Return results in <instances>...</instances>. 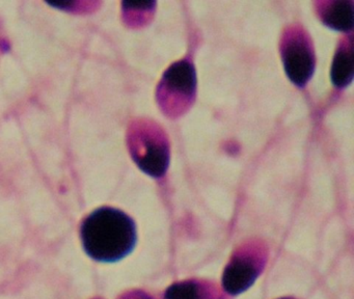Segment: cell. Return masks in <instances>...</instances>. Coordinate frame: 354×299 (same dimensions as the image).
<instances>
[{"label": "cell", "mask_w": 354, "mask_h": 299, "mask_svg": "<svg viewBox=\"0 0 354 299\" xmlns=\"http://www.w3.org/2000/svg\"><path fill=\"white\" fill-rule=\"evenodd\" d=\"M80 238L84 251L92 259L113 263L132 253L138 233L136 222L125 212L102 207L82 221Z\"/></svg>", "instance_id": "6da1fadb"}, {"label": "cell", "mask_w": 354, "mask_h": 299, "mask_svg": "<svg viewBox=\"0 0 354 299\" xmlns=\"http://www.w3.org/2000/svg\"><path fill=\"white\" fill-rule=\"evenodd\" d=\"M267 260L268 251L261 243L250 242L240 246L225 266L223 290L233 296L245 292L264 271Z\"/></svg>", "instance_id": "7a4b0ae2"}, {"label": "cell", "mask_w": 354, "mask_h": 299, "mask_svg": "<svg viewBox=\"0 0 354 299\" xmlns=\"http://www.w3.org/2000/svg\"><path fill=\"white\" fill-rule=\"evenodd\" d=\"M286 72L295 84L304 85L314 72V55L302 35H294L288 39L283 49Z\"/></svg>", "instance_id": "3957f363"}, {"label": "cell", "mask_w": 354, "mask_h": 299, "mask_svg": "<svg viewBox=\"0 0 354 299\" xmlns=\"http://www.w3.org/2000/svg\"><path fill=\"white\" fill-rule=\"evenodd\" d=\"M165 299H225L212 282L187 280L171 284L165 291Z\"/></svg>", "instance_id": "277c9868"}, {"label": "cell", "mask_w": 354, "mask_h": 299, "mask_svg": "<svg viewBox=\"0 0 354 299\" xmlns=\"http://www.w3.org/2000/svg\"><path fill=\"white\" fill-rule=\"evenodd\" d=\"M165 81L169 87L184 95H189L196 87V73L194 66L186 62H178L169 69Z\"/></svg>", "instance_id": "5b68a950"}, {"label": "cell", "mask_w": 354, "mask_h": 299, "mask_svg": "<svg viewBox=\"0 0 354 299\" xmlns=\"http://www.w3.org/2000/svg\"><path fill=\"white\" fill-rule=\"evenodd\" d=\"M325 24L335 30L347 31L353 25V6L351 1H335L329 4L323 16Z\"/></svg>", "instance_id": "8992f818"}, {"label": "cell", "mask_w": 354, "mask_h": 299, "mask_svg": "<svg viewBox=\"0 0 354 299\" xmlns=\"http://www.w3.org/2000/svg\"><path fill=\"white\" fill-rule=\"evenodd\" d=\"M353 60H352L351 47L344 48L339 50L335 60H333V70H331V78L333 82L337 87L350 83L353 74Z\"/></svg>", "instance_id": "52a82bcc"}, {"label": "cell", "mask_w": 354, "mask_h": 299, "mask_svg": "<svg viewBox=\"0 0 354 299\" xmlns=\"http://www.w3.org/2000/svg\"><path fill=\"white\" fill-rule=\"evenodd\" d=\"M119 299H155L148 293L142 290H131L124 293Z\"/></svg>", "instance_id": "ba28073f"}, {"label": "cell", "mask_w": 354, "mask_h": 299, "mask_svg": "<svg viewBox=\"0 0 354 299\" xmlns=\"http://www.w3.org/2000/svg\"><path fill=\"white\" fill-rule=\"evenodd\" d=\"M281 299H294V298H281Z\"/></svg>", "instance_id": "9c48e42d"}]
</instances>
